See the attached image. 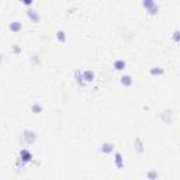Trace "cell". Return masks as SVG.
Masks as SVG:
<instances>
[{"label": "cell", "instance_id": "6da1fadb", "mask_svg": "<svg viewBox=\"0 0 180 180\" xmlns=\"http://www.w3.org/2000/svg\"><path fill=\"white\" fill-rule=\"evenodd\" d=\"M18 160H20V162H23V166H24V165L30 163V162L33 160V153H31L28 149H23V151H20Z\"/></svg>", "mask_w": 180, "mask_h": 180}, {"label": "cell", "instance_id": "7a4b0ae2", "mask_svg": "<svg viewBox=\"0 0 180 180\" xmlns=\"http://www.w3.org/2000/svg\"><path fill=\"white\" fill-rule=\"evenodd\" d=\"M23 141L25 143H34L37 141V134L34 131H31V130H25L23 132Z\"/></svg>", "mask_w": 180, "mask_h": 180}, {"label": "cell", "instance_id": "3957f363", "mask_svg": "<svg viewBox=\"0 0 180 180\" xmlns=\"http://www.w3.org/2000/svg\"><path fill=\"white\" fill-rule=\"evenodd\" d=\"M27 16H28V18L31 21H34V23H38L40 21V14H38V11H35V10H33V8H28L27 10Z\"/></svg>", "mask_w": 180, "mask_h": 180}, {"label": "cell", "instance_id": "277c9868", "mask_svg": "<svg viewBox=\"0 0 180 180\" xmlns=\"http://www.w3.org/2000/svg\"><path fill=\"white\" fill-rule=\"evenodd\" d=\"M83 76V80H85V83H90L94 80V72L93 70H85L82 73Z\"/></svg>", "mask_w": 180, "mask_h": 180}, {"label": "cell", "instance_id": "5b68a950", "mask_svg": "<svg viewBox=\"0 0 180 180\" xmlns=\"http://www.w3.org/2000/svg\"><path fill=\"white\" fill-rule=\"evenodd\" d=\"M100 151H101L103 153H111V152L114 151V145H113V143H108V142L103 143L101 148H100Z\"/></svg>", "mask_w": 180, "mask_h": 180}, {"label": "cell", "instance_id": "8992f818", "mask_svg": "<svg viewBox=\"0 0 180 180\" xmlns=\"http://www.w3.org/2000/svg\"><path fill=\"white\" fill-rule=\"evenodd\" d=\"M75 78H76V82L79 83V86L83 87V86H86V83H85V80H83V76H82V72L80 70H75Z\"/></svg>", "mask_w": 180, "mask_h": 180}, {"label": "cell", "instance_id": "52a82bcc", "mask_svg": "<svg viewBox=\"0 0 180 180\" xmlns=\"http://www.w3.org/2000/svg\"><path fill=\"white\" fill-rule=\"evenodd\" d=\"M114 163L118 169H121L124 166V160H123V156L120 152H115V159H114Z\"/></svg>", "mask_w": 180, "mask_h": 180}, {"label": "cell", "instance_id": "ba28073f", "mask_svg": "<svg viewBox=\"0 0 180 180\" xmlns=\"http://www.w3.org/2000/svg\"><path fill=\"white\" fill-rule=\"evenodd\" d=\"M125 66H127V63H125V61H123V59H117V61H114L115 70H123V69H125Z\"/></svg>", "mask_w": 180, "mask_h": 180}, {"label": "cell", "instance_id": "9c48e42d", "mask_svg": "<svg viewBox=\"0 0 180 180\" xmlns=\"http://www.w3.org/2000/svg\"><path fill=\"white\" fill-rule=\"evenodd\" d=\"M21 28H23V27H21V23H18V21H13L11 24H10V30H11L13 33H18Z\"/></svg>", "mask_w": 180, "mask_h": 180}, {"label": "cell", "instance_id": "30bf717a", "mask_svg": "<svg viewBox=\"0 0 180 180\" xmlns=\"http://www.w3.org/2000/svg\"><path fill=\"white\" fill-rule=\"evenodd\" d=\"M121 85H124V86H131L132 85V78L130 76V75L123 76V78H121Z\"/></svg>", "mask_w": 180, "mask_h": 180}, {"label": "cell", "instance_id": "8fae6325", "mask_svg": "<svg viewBox=\"0 0 180 180\" xmlns=\"http://www.w3.org/2000/svg\"><path fill=\"white\" fill-rule=\"evenodd\" d=\"M142 146H143L142 141H141L139 138L135 139V148H137V152H138V153H142V152H143V148Z\"/></svg>", "mask_w": 180, "mask_h": 180}, {"label": "cell", "instance_id": "7c38bea8", "mask_svg": "<svg viewBox=\"0 0 180 180\" xmlns=\"http://www.w3.org/2000/svg\"><path fill=\"white\" fill-rule=\"evenodd\" d=\"M56 38H58V41L59 42H65V40H66V35H65V31H58V34H56Z\"/></svg>", "mask_w": 180, "mask_h": 180}, {"label": "cell", "instance_id": "4fadbf2b", "mask_svg": "<svg viewBox=\"0 0 180 180\" xmlns=\"http://www.w3.org/2000/svg\"><path fill=\"white\" fill-rule=\"evenodd\" d=\"M31 110H33L35 114H40V113L42 111V106H41V104H38V103H35V104L31 107Z\"/></svg>", "mask_w": 180, "mask_h": 180}, {"label": "cell", "instance_id": "5bb4252c", "mask_svg": "<svg viewBox=\"0 0 180 180\" xmlns=\"http://www.w3.org/2000/svg\"><path fill=\"white\" fill-rule=\"evenodd\" d=\"M153 6H156L153 0H143V7H146V8H152Z\"/></svg>", "mask_w": 180, "mask_h": 180}, {"label": "cell", "instance_id": "9a60e30c", "mask_svg": "<svg viewBox=\"0 0 180 180\" xmlns=\"http://www.w3.org/2000/svg\"><path fill=\"white\" fill-rule=\"evenodd\" d=\"M163 69H151V75H162Z\"/></svg>", "mask_w": 180, "mask_h": 180}, {"label": "cell", "instance_id": "2e32d148", "mask_svg": "<svg viewBox=\"0 0 180 180\" xmlns=\"http://www.w3.org/2000/svg\"><path fill=\"white\" fill-rule=\"evenodd\" d=\"M33 2H34V0H23L21 3L25 4V6H31V4H33Z\"/></svg>", "mask_w": 180, "mask_h": 180}, {"label": "cell", "instance_id": "e0dca14e", "mask_svg": "<svg viewBox=\"0 0 180 180\" xmlns=\"http://www.w3.org/2000/svg\"><path fill=\"white\" fill-rule=\"evenodd\" d=\"M14 52H20V48H18V47H14Z\"/></svg>", "mask_w": 180, "mask_h": 180}, {"label": "cell", "instance_id": "ac0fdd59", "mask_svg": "<svg viewBox=\"0 0 180 180\" xmlns=\"http://www.w3.org/2000/svg\"><path fill=\"white\" fill-rule=\"evenodd\" d=\"M18 2H23V0H18Z\"/></svg>", "mask_w": 180, "mask_h": 180}, {"label": "cell", "instance_id": "d6986e66", "mask_svg": "<svg viewBox=\"0 0 180 180\" xmlns=\"http://www.w3.org/2000/svg\"><path fill=\"white\" fill-rule=\"evenodd\" d=\"M153 2H155V0H153Z\"/></svg>", "mask_w": 180, "mask_h": 180}]
</instances>
